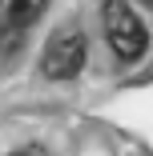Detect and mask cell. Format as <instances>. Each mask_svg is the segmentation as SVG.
Segmentation results:
<instances>
[{
	"instance_id": "3",
	"label": "cell",
	"mask_w": 153,
	"mask_h": 156,
	"mask_svg": "<svg viewBox=\"0 0 153 156\" xmlns=\"http://www.w3.org/2000/svg\"><path fill=\"white\" fill-rule=\"evenodd\" d=\"M40 12H44V0H33V4H20V0H12V4L4 8V20L16 24V28H24L28 20H36Z\"/></svg>"
},
{
	"instance_id": "4",
	"label": "cell",
	"mask_w": 153,
	"mask_h": 156,
	"mask_svg": "<svg viewBox=\"0 0 153 156\" xmlns=\"http://www.w3.org/2000/svg\"><path fill=\"white\" fill-rule=\"evenodd\" d=\"M8 156H48V152L36 148V144H28V148H16V152H8Z\"/></svg>"
},
{
	"instance_id": "1",
	"label": "cell",
	"mask_w": 153,
	"mask_h": 156,
	"mask_svg": "<svg viewBox=\"0 0 153 156\" xmlns=\"http://www.w3.org/2000/svg\"><path fill=\"white\" fill-rule=\"evenodd\" d=\"M105 36H109V48L121 56V60H141L145 48H149V32H145V20L121 4V0H109L105 4Z\"/></svg>"
},
{
	"instance_id": "2",
	"label": "cell",
	"mask_w": 153,
	"mask_h": 156,
	"mask_svg": "<svg viewBox=\"0 0 153 156\" xmlns=\"http://www.w3.org/2000/svg\"><path fill=\"white\" fill-rule=\"evenodd\" d=\"M85 56H89L85 32H81V28H60V32L48 40L44 56H40V72L48 80H73L85 68Z\"/></svg>"
}]
</instances>
